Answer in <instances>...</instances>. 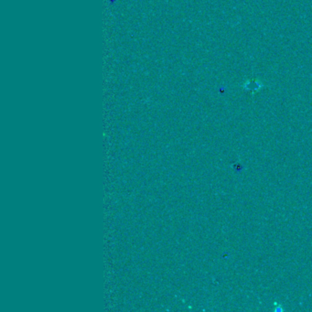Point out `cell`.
I'll return each mask as SVG.
<instances>
[{"instance_id": "cell-1", "label": "cell", "mask_w": 312, "mask_h": 312, "mask_svg": "<svg viewBox=\"0 0 312 312\" xmlns=\"http://www.w3.org/2000/svg\"><path fill=\"white\" fill-rule=\"evenodd\" d=\"M263 87V84L258 80H250V81H246V84L244 85V88L246 91L251 92L252 94L257 93L259 90H261Z\"/></svg>"}]
</instances>
